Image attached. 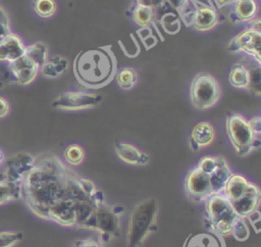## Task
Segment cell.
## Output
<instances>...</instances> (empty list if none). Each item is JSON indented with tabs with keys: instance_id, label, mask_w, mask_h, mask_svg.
Returning <instances> with one entry per match:
<instances>
[{
	"instance_id": "d4e9b609",
	"label": "cell",
	"mask_w": 261,
	"mask_h": 247,
	"mask_svg": "<svg viewBox=\"0 0 261 247\" xmlns=\"http://www.w3.org/2000/svg\"><path fill=\"white\" fill-rule=\"evenodd\" d=\"M22 199V184L0 179V205Z\"/></svg>"
},
{
	"instance_id": "ac0fdd59",
	"label": "cell",
	"mask_w": 261,
	"mask_h": 247,
	"mask_svg": "<svg viewBox=\"0 0 261 247\" xmlns=\"http://www.w3.org/2000/svg\"><path fill=\"white\" fill-rule=\"evenodd\" d=\"M231 18L238 23H249L258 16L259 1L258 0H236L230 6Z\"/></svg>"
},
{
	"instance_id": "74e56055",
	"label": "cell",
	"mask_w": 261,
	"mask_h": 247,
	"mask_svg": "<svg viewBox=\"0 0 261 247\" xmlns=\"http://www.w3.org/2000/svg\"><path fill=\"white\" fill-rule=\"evenodd\" d=\"M74 247H105V245H103L98 240H94L91 238H85V239L77 240L74 243Z\"/></svg>"
},
{
	"instance_id": "f35d334b",
	"label": "cell",
	"mask_w": 261,
	"mask_h": 247,
	"mask_svg": "<svg viewBox=\"0 0 261 247\" xmlns=\"http://www.w3.org/2000/svg\"><path fill=\"white\" fill-rule=\"evenodd\" d=\"M11 110L10 102L3 96H0V119L6 117Z\"/></svg>"
},
{
	"instance_id": "f546056e",
	"label": "cell",
	"mask_w": 261,
	"mask_h": 247,
	"mask_svg": "<svg viewBox=\"0 0 261 247\" xmlns=\"http://www.w3.org/2000/svg\"><path fill=\"white\" fill-rule=\"evenodd\" d=\"M230 236H232L237 241L244 242L250 237V230L248 228L247 221L244 217L238 216L233 221L230 230Z\"/></svg>"
},
{
	"instance_id": "ffe728a7",
	"label": "cell",
	"mask_w": 261,
	"mask_h": 247,
	"mask_svg": "<svg viewBox=\"0 0 261 247\" xmlns=\"http://www.w3.org/2000/svg\"><path fill=\"white\" fill-rule=\"evenodd\" d=\"M69 68V60L63 55L49 56L47 61L40 67V73L48 80H56L62 77Z\"/></svg>"
},
{
	"instance_id": "8fae6325",
	"label": "cell",
	"mask_w": 261,
	"mask_h": 247,
	"mask_svg": "<svg viewBox=\"0 0 261 247\" xmlns=\"http://www.w3.org/2000/svg\"><path fill=\"white\" fill-rule=\"evenodd\" d=\"M186 196L195 202H204L213 193L209 175L200 170L196 165L191 167L184 181Z\"/></svg>"
},
{
	"instance_id": "3957f363",
	"label": "cell",
	"mask_w": 261,
	"mask_h": 247,
	"mask_svg": "<svg viewBox=\"0 0 261 247\" xmlns=\"http://www.w3.org/2000/svg\"><path fill=\"white\" fill-rule=\"evenodd\" d=\"M159 204L156 198L148 197L137 203L130 211L125 242L126 247H142L156 231Z\"/></svg>"
},
{
	"instance_id": "ee69618b",
	"label": "cell",
	"mask_w": 261,
	"mask_h": 247,
	"mask_svg": "<svg viewBox=\"0 0 261 247\" xmlns=\"http://www.w3.org/2000/svg\"><path fill=\"white\" fill-rule=\"evenodd\" d=\"M4 160H5L4 152H3V150L0 148V167H2V165H3V163H4Z\"/></svg>"
},
{
	"instance_id": "9c48e42d",
	"label": "cell",
	"mask_w": 261,
	"mask_h": 247,
	"mask_svg": "<svg viewBox=\"0 0 261 247\" xmlns=\"http://www.w3.org/2000/svg\"><path fill=\"white\" fill-rule=\"evenodd\" d=\"M103 98L100 94L90 91L69 90L58 94L51 102L52 108L58 111L77 112L98 107Z\"/></svg>"
},
{
	"instance_id": "ab89813d",
	"label": "cell",
	"mask_w": 261,
	"mask_h": 247,
	"mask_svg": "<svg viewBox=\"0 0 261 247\" xmlns=\"http://www.w3.org/2000/svg\"><path fill=\"white\" fill-rule=\"evenodd\" d=\"M135 3L150 7L153 10H155V9L161 7L165 3V0H135Z\"/></svg>"
},
{
	"instance_id": "836d02e7",
	"label": "cell",
	"mask_w": 261,
	"mask_h": 247,
	"mask_svg": "<svg viewBox=\"0 0 261 247\" xmlns=\"http://www.w3.org/2000/svg\"><path fill=\"white\" fill-rule=\"evenodd\" d=\"M251 70V78H250V85L248 91L255 95L256 97L260 96V66L256 64V66H250Z\"/></svg>"
},
{
	"instance_id": "d590c367",
	"label": "cell",
	"mask_w": 261,
	"mask_h": 247,
	"mask_svg": "<svg viewBox=\"0 0 261 247\" xmlns=\"http://www.w3.org/2000/svg\"><path fill=\"white\" fill-rule=\"evenodd\" d=\"M244 218L251 224V226L253 227L255 233L258 234L259 231H260V226H261V218H260V210H259V208L254 209L253 211L248 213Z\"/></svg>"
},
{
	"instance_id": "277c9868",
	"label": "cell",
	"mask_w": 261,
	"mask_h": 247,
	"mask_svg": "<svg viewBox=\"0 0 261 247\" xmlns=\"http://www.w3.org/2000/svg\"><path fill=\"white\" fill-rule=\"evenodd\" d=\"M225 131L234 153L240 157L252 154L260 146L248 118L240 112H230L225 118Z\"/></svg>"
},
{
	"instance_id": "2e32d148",
	"label": "cell",
	"mask_w": 261,
	"mask_h": 247,
	"mask_svg": "<svg viewBox=\"0 0 261 247\" xmlns=\"http://www.w3.org/2000/svg\"><path fill=\"white\" fill-rule=\"evenodd\" d=\"M215 128L209 120H202L196 124L190 134V148L193 151L209 147L215 140Z\"/></svg>"
},
{
	"instance_id": "e575fe53",
	"label": "cell",
	"mask_w": 261,
	"mask_h": 247,
	"mask_svg": "<svg viewBox=\"0 0 261 247\" xmlns=\"http://www.w3.org/2000/svg\"><path fill=\"white\" fill-rule=\"evenodd\" d=\"M12 32L11 19L6 9L0 5V40Z\"/></svg>"
},
{
	"instance_id": "d6a6232c",
	"label": "cell",
	"mask_w": 261,
	"mask_h": 247,
	"mask_svg": "<svg viewBox=\"0 0 261 247\" xmlns=\"http://www.w3.org/2000/svg\"><path fill=\"white\" fill-rule=\"evenodd\" d=\"M217 162H218V156H214V155H205L202 156L199 161L197 162L196 166L202 170L203 172L210 175L213 172V170L216 168L217 166Z\"/></svg>"
},
{
	"instance_id": "6da1fadb",
	"label": "cell",
	"mask_w": 261,
	"mask_h": 247,
	"mask_svg": "<svg viewBox=\"0 0 261 247\" xmlns=\"http://www.w3.org/2000/svg\"><path fill=\"white\" fill-rule=\"evenodd\" d=\"M22 199L41 219L91 232L98 210L107 202L92 179L79 175L56 155L36 160L22 183Z\"/></svg>"
},
{
	"instance_id": "8992f818",
	"label": "cell",
	"mask_w": 261,
	"mask_h": 247,
	"mask_svg": "<svg viewBox=\"0 0 261 247\" xmlns=\"http://www.w3.org/2000/svg\"><path fill=\"white\" fill-rule=\"evenodd\" d=\"M221 95V85L212 73L199 72L192 79L189 98L196 110L206 111L213 108L219 102Z\"/></svg>"
},
{
	"instance_id": "30bf717a",
	"label": "cell",
	"mask_w": 261,
	"mask_h": 247,
	"mask_svg": "<svg viewBox=\"0 0 261 247\" xmlns=\"http://www.w3.org/2000/svg\"><path fill=\"white\" fill-rule=\"evenodd\" d=\"M261 32L249 27L234 35L227 44V50L234 54H245L250 57L257 65L261 64Z\"/></svg>"
},
{
	"instance_id": "e0dca14e",
	"label": "cell",
	"mask_w": 261,
	"mask_h": 247,
	"mask_svg": "<svg viewBox=\"0 0 261 247\" xmlns=\"http://www.w3.org/2000/svg\"><path fill=\"white\" fill-rule=\"evenodd\" d=\"M261 202L260 188L256 183L251 181L250 186L246 193L237 201L232 202L231 205L239 216L245 217L248 213L256 208H259Z\"/></svg>"
},
{
	"instance_id": "8d00e7d4",
	"label": "cell",
	"mask_w": 261,
	"mask_h": 247,
	"mask_svg": "<svg viewBox=\"0 0 261 247\" xmlns=\"http://www.w3.org/2000/svg\"><path fill=\"white\" fill-rule=\"evenodd\" d=\"M248 122L257 140L261 141V117L260 115H254L248 118Z\"/></svg>"
},
{
	"instance_id": "44dd1931",
	"label": "cell",
	"mask_w": 261,
	"mask_h": 247,
	"mask_svg": "<svg viewBox=\"0 0 261 247\" xmlns=\"http://www.w3.org/2000/svg\"><path fill=\"white\" fill-rule=\"evenodd\" d=\"M251 181L248 180L245 176L237 172L232 175L227 180L225 187L223 189V194L228 198L230 203L240 199L248 190Z\"/></svg>"
},
{
	"instance_id": "f6af8a7d",
	"label": "cell",
	"mask_w": 261,
	"mask_h": 247,
	"mask_svg": "<svg viewBox=\"0 0 261 247\" xmlns=\"http://www.w3.org/2000/svg\"><path fill=\"white\" fill-rule=\"evenodd\" d=\"M258 1H259V0H258Z\"/></svg>"
},
{
	"instance_id": "83f0119b",
	"label": "cell",
	"mask_w": 261,
	"mask_h": 247,
	"mask_svg": "<svg viewBox=\"0 0 261 247\" xmlns=\"http://www.w3.org/2000/svg\"><path fill=\"white\" fill-rule=\"evenodd\" d=\"M85 158L86 151L84 147L77 143L69 144L63 151V160L67 165L71 167L82 165L85 161Z\"/></svg>"
},
{
	"instance_id": "60d3db41",
	"label": "cell",
	"mask_w": 261,
	"mask_h": 247,
	"mask_svg": "<svg viewBox=\"0 0 261 247\" xmlns=\"http://www.w3.org/2000/svg\"><path fill=\"white\" fill-rule=\"evenodd\" d=\"M211 1V5L217 10V9H221L224 8L226 6H231L236 0H210Z\"/></svg>"
},
{
	"instance_id": "484cf974",
	"label": "cell",
	"mask_w": 261,
	"mask_h": 247,
	"mask_svg": "<svg viewBox=\"0 0 261 247\" xmlns=\"http://www.w3.org/2000/svg\"><path fill=\"white\" fill-rule=\"evenodd\" d=\"M24 55L41 67L50 56L49 46L43 41H37L28 44L25 46Z\"/></svg>"
},
{
	"instance_id": "5bb4252c",
	"label": "cell",
	"mask_w": 261,
	"mask_h": 247,
	"mask_svg": "<svg viewBox=\"0 0 261 247\" xmlns=\"http://www.w3.org/2000/svg\"><path fill=\"white\" fill-rule=\"evenodd\" d=\"M114 153L116 157L123 163L133 166H147L150 163V156L128 142H116L114 144Z\"/></svg>"
},
{
	"instance_id": "603a6c76",
	"label": "cell",
	"mask_w": 261,
	"mask_h": 247,
	"mask_svg": "<svg viewBox=\"0 0 261 247\" xmlns=\"http://www.w3.org/2000/svg\"><path fill=\"white\" fill-rule=\"evenodd\" d=\"M251 70L250 66L245 62H237L228 72V82L231 87L238 90H247L250 85Z\"/></svg>"
},
{
	"instance_id": "cb8c5ba5",
	"label": "cell",
	"mask_w": 261,
	"mask_h": 247,
	"mask_svg": "<svg viewBox=\"0 0 261 247\" xmlns=\"http://www.w3.org/2000/svg\"><path fill=\"white\" fill-rule=\"evenodd\" d=\"M117 87L123 91L133 90L139 81L137 69L133 66H122L116 69L114 76Z\"/></svg>"
},
{
	"instance_id": "5b68a950",
	"label": "cell",
	"mask_w": 261,
	"mask_h": 247,
	"mask_svg": "<svg viewBox=\"0 0 261 247\" xmlns=\"http://www.w3.org/2000/svg\"><path fill=\"white\" fill-rule=\"evenodd\" d=\"M203 203L209 230L221 237L230 236L231 226L239 215L228 198L222 192L215 193Z\"/></svg>"
},
{
	"instance_id": "7c38bea8",
	"label": "cell",
	"mask_w": 261,
	"mask_h": 247,
	"mask_svg": "<svg viewBox=\"0 0 261 247\" xmlns=\"http://www.w3.org/2000/svg\"><path fill=\"white\" fill-rule=\"evenodd\" d=\"M37 158L28 152L15 153L4 160L2 178L12 183L22 184L36 164Z\"/></svg>"
},
{
	"instance_id": "52a82bcc",
	"label": "cell",
	"mask_w": 261,
	"mask_h": 247,
	"mask_svg": "<svg viewBox=\"0 0 261 247\" xmlns=\"http://www.w3.org/2000/svg\"><path fill=\"white\" fill-rule=\"evenodd\" d=\"M177 13L187 27L200 33L210 32L219 23L217 10L211 4L199 0H190Z\"/></svg>"
},
{
	"instance_id": "4316f807",
	"label": "cell",
	"mask_w": 261,
	"mask_h": 247,
	"mask_svg": "<svg viewBox=\"0 0 261 247\" xmlns=\"http://www.w3.org/2000/svg\"><path fill=\"white\" fill-rule=\"evenodd\" d=\"M130 17L134 23L140 28H149L154 22V10L150 7L136 4L132 8Z\"/></svg>"
},
{
	"instance_id": "9a60e30c",
	"label": "cell",
	"mask_w": 261,
	"mask_h": 247,
	"mask_svg": "<svg viewBox=\"0 0 261 247\" xmlns=\"http://www.w3.org/2000/svg\"><path fill=\"white\" fill-rule=\"evenodd\" d=\"M27 44L13 31L0 40V64L10 63L24 55Z\"/></svg>"
},
{
	"instance_id": "7402d4cb",
	"label": "cell",
	"mask_w": 261,
	"mask_h": 247,
	"mask_svg": "<svg viewBox=\"0 0 261 247\" xmlns=\"http://www.w3.org/2000/svg\"><path fill=\"white\" fill-rule=\"evenodd\" d=\"M232 169L224 156H218V162L216 168L209 175L212 185L213 193H221L225 187V184L229 177L232 175Z\"/></svg>"
},
{
	"instance_id": "b9f144b4",
	"label": "cell",
	"mask_w": 261,
	"mask_h": 247,
	"mask_svg": "<svg viewBox=\"0 0 261 247\" xmlns=\"http://www.w3.org/2000/svg\"><path fill=\"white\" fill-rule=\"evenodd\" d=\"M190 0H165L169 4L170 7H172L174 10L178 11L182 6H185Z\"/></svg>"
},
{
	"instance_id": "f1b7e54d",
	"label": "cell",
	"mask_w": 261,
	"mask_h": 247,
	"mask_svg": "<svg viewBox=\"0 0 261 247\" xmlns=\"http://www.w3.org/2000/svg\"><path fill=\"white\" fill-rule=\"evenodd\" d=\"M32 8L37 16L50 18L57 12L58 6L55 0H33Z\"/></svg>"
},
{
	"instance_id": "1f68e13d",
	"label": "cell",
	"mask_w": 261,
	"mask_h": 247,
	"mask_svg": "<svg viewBox=\"0 0 261 247\" xmlns=\"http://www.w3.org/2000/svg\"><path fill=\"white\" fill-rule=\"evenodd\" d=\"M22 239V233L18 231H1L0 247H15Z\"/></svg>"
},
{
	"instance_id": "ba28073f",
	"label": "cell",
	"mask_w": 261,
	"mask_h": 247,
	"mask_svg": "<svg viewBox=\"0 0 261 247\" xmlns=\"http://www.w3.org/2000/svg\"><path fill=\"white\" fill-rule=\"evenodd\" d=\"M125 209L121 205H113L106 202L97 212L94 231L98 234L99 242L103 245L112 242L120 232V218Z\"/></svg>"
},
{
	"instance_id": "d6986e66",
	"label": "cell",
	"mask_w": 261,
	"mask_h": 247,
	"mask_svg": "<svg viewBox=\"0 0 261 247\" xmlns=\"http://www.w3.org/2000/svg\"><path fill=\"white\" fill-rule=\"evenodd\" d=\"M182 247H226V244L223 237L209 230L189 235Z\"/></svg>"
},
{
	"instance_id": "4dcf8cb0",
	"label": "cell",
	"mask_w": 261,
	"mask_h": 247,
	"mask_svg": "<svg viewBox=\"0 0 261 247\" xmlns=\"http://www.w3.org/2000/svg\"><path fill=\"white\" fill-rule=\"evenodd\" d=\"M179 17L174 13H166L161 17V26L167 34L174 35L180 29Z\"/></svg>"
},
{
	"instance_id": "7bdbcfd3",
	"label": "cell",
	"mask_w": 261,
	"mask_h": 247,
	"mask_svg": "<svg viewBox=\"0 0 261 247\" xmlns=\"http://www.w3.org/2000/svg\"><path fill=\"white\" fill-rule=\"evenodd\" d=\"M248 27L255 30V31H258V32H261L260 31V18L259 16L255 17L254 19H252L249 23H248Z\"/></svg>"
},
{
	"instance_id": "7a4b0ae2",
	"label": "cell",
	"mask_w": 261,
	"mask_h": 247,
	"mask_svg": "<svg viewBox=\"0 0 261 247\" xmlns=\"http://www.w3.org/2000/svg\"><path fill=\"white\" fill-rule=\"evenodd\" d=\"M117 69L116 57L110 46H101L77 53L73 60V75L80 85L96 90L107 86Z\"/></svg>"
},
{
	"instance_id": "4fadbf2b",
	"label": "cell",
	"mask_w": 261,
	"mask_h": 247,
	"mask_svg": "<svg viewBox=\"0 0 261 247\" xmlns=\"http://www.w3.org/2000/svg\"><path fill=\"white\" fill-rule=\"evenodd\" d=\"M6 65L12 84L19 86L31 85L40 75V66L25 55L10 63H6Z\"/></svg>"
}]
</instances>
